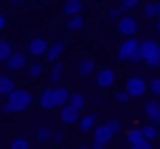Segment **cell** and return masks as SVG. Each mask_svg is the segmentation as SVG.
I'll list each match as a JSON object with an SVG mask.
<instances>
[{
	"label": "cell",
	"mask_w": 160,
	"mask_h": 149,
	"mask_svg": "<svg viewBox=\"0 0 160 149\" xmlns=\"http://www.w3.org/2000/svg\"><path fill=\"white\" fill-rule=\"evenodd\" d=\"M70 101V94L66 88H46L42 94H40V105L44 110H53L57 105H66Z\"/></svg>",
	"instance_id": "obj_1"
},
{
	"label": "cell",
	"mask_w": 160,
	"mask_h": 149,
	"mask_svg": "<svg viewBox=\"0 0 160 149\" xmlns=\"http://www.w3.org/2000/svg\"><path fill=\"white\" fill-rule=\"evenodd\" d=\"M138 57L151 70L153 68H160V44L153 42V40H142L140 42V48H138Z\"/></svg>",
	"instance_id": "obj_2"
},
{
	"label": "cell",
	"mask_w": 160,
	"mask_h": 149,
	"mask_svg": "<svg viewBox=\"0 0 160 149\" xmlns=\"http://www.w3.org/2000/svg\"><path fill=\"white\" fill-rule=\"evenodd\" d=\"M7 101H9V105H11L13 112H24V110L31 107L33 94H31V90H27V88H16V90L7 97Z\"/></svg>",
	"instance_id": "obj_3"
},
{
	"label": "cell",
	"mask_w": 160,
	"mask_h": 149,
	"mask_svg": "<svg viewBox=\"0 0 160 149\" xmlns=\"http://www.w3.org/2000/svg\"><path fill=\"white\" fill-rule=\"evenodd\" d=\"M138 48H140V42H138L136 37H125V42L118 46L116 59H118V62H140Z\"/></svg>",
	"instance_id": "obj_4"
},
{
	"label": "cell",
	"mask_w": 160,
	"mask_h": 149,
	"mask_svg": "<svg viewBox=\"0 0 160 149\" xmlns=\"http://www.w3.org/2000/svg\"><path fill=\"white\" fill-rule=\"evenodd\" d=\"M116 29H118L121 35H125V37H134V35L138 33V20L132 18V16H123L121 20H116Z\"/></svg>",
	"instance_id": "obj_5"
},
{
	"label": "cell",
	"mask_w": 160,
	"mask_h": 149,
	"mask_svg": "<svg viewBox=\"0 0 160 149\" xmlns=\"http://www.w3.org/2000/svg\"><path fill=\"white\" fill-rule=\"evenodd\" d=\"M125 90H127L132 97H136V99H138V97H142V94L149 90V83H147L142 77H129V79H127V83H125Z\"/></svg>",
	"instance_id": "obj_6"
},
{
	"label": "cell",
	"mask_w": 160,
	"mask_h": 149,
	"mask_svg": "<svg viewBox=\"0 0 160 149\" xmlns=\"http://www.w3.org/2000/svg\"><path fill=\"white\" fill-rule=\"evenodd\" d=\"M114 81H116V72L112 70V68H101L99 72H97V86L99 88H103V90H108V88H112L114 86Z\"/></svg>",
	"instance_id": "obj_7"
},
{
	"label": "cell",
	"mask_w": 160,
	"mask_h": 149,
	"mask_svg": "<svg viewBox=\"0 0 160 149\" xmlns=\"http://www.w3.org/2000/svg\"><path fill=\"white\" fill-rule=\"evenodd\" d=\"M48 42L44 40V37H33L31 42H29V55L31 57H42V55H46L48 53Z\"/></svg>",
	"instance_id": "obj_8"
},
{
	"label": "cell",
	"mask_w": 160,
	"mask_h": 149,
	"mask_svg": "<svg viewBox=\"0 0 160 149\" xmlns=\"http://www.w3.org/2000/svg\"><path fill=\"white\" fill-rule=\"evenodd\" d=\"M81 121V116H79V110L75 107V105H64L62 107V123L64 125H75V123H79Z\"/></svg>",
	"instance_id": "obj_9"
},
{
	"label": "cell",
	"mask_w": 160,
	"mask_h": 149,
	"mask_svg": "<svg viewBox=\"0 0 160 149\" xmlns=\"http://www.w3.org/2000/svg\"><path fill=\"white\" fill-rule=\"evenodd\" d=\"M5 66H7V70H22V68H27V55L24 53H11L9 59L5 62Z\"/></svg>",
	"instance_id": "obj_10"
},
{
	"label": "cell",
	"mask_w": 160,
	"mask_h": 149,
	"mask_svg": "<svg viewBox=\"0 0 160 149\" xmlns=\"http://www.w3.org/2000/svg\"><path fill=\"white\" fill-rule=\"evenodd\" d=\"M145 114H147L149 123L160 125V103H158L156 99H151V101H147V103H145Z\"/></svg>",
	"instance_id": "obj_11"
},
{
	"label": "cell",
	"mask_w": 160,
	"mask_h": 149,
	"mask_svg": "<svg viewBox=\"0 0 160 149\" xmlns=\"http://www.w3.org/2000/svg\"><path fill=\"white\" fill-rule=\"evenodd\" d=\"M64 51H66V42H55V44L48 48V53H46V59H48V64H55V62H59V57L64 55Z\"/></svg>",
	"instance_id": "obj_12"
},
{
	"label": "cell",
	"mask_w": 160,
	"mask_h": 149,
	"mask_svg": "<svg viewBox=\"0 0 160 149\" xmlns=\"http://www.w3.org/2000/svg\"><path fill=\"white\" fill-rule=\"evenodd\" d=\"M81 9H83V0H66V2H64V13L70 16V18L79 16Z\"/></svg>",
	"instance_id": "obj_13"
},
{
	"label": "cell",
	"mask_w": 160,
	"mask_h": 149,
	"mask_svg": "<svg viewBox=\"0 0 160 149\" xmlns=\"http://www.w3.org/2000/svg\"><path fill=\"white\" fill-rule=\"evenodd\" d=\"M92 134H94V140H103V142H110L112 140V132H110V127L105 125V123H101V125H97L94 129H92Z\"/></svg>",
	"instance_id": "obj_14"
},
{
	"label": "cell",
	"mask_w": 160,
	"mask_h": 149,
	"mask_svg": "<svg viewBox=\"0 0 160 149\" xmlns=\"http://www.w3.org/2000/svg\"><path fill=\"white\" fill-rule=\"evenodd\" d=\"M77 72H79L81 77H90V75L94 72V62H92L90 57H83V59L77 64Z\"/></svg>",
	"instance_id": "obj_15"
},
{
	"label": "cell",
	"mask_w": 160,
	"mask_h": 149,
	"mask_svg": "<svg viewBox=\"0 0 160 149\" xmlns=\"http://www.w3.org/2000/svg\"><path fill=\"white\" fill-rule=\"evenodd\" d=\"M79 125V129L86 134V132H92L94 127H97V116L94 114H86V116H81V121L77 123Z\"/></svg>",
	"instance_id": "obj_16"
},
{
	"label": "cell",
	"mask_w": 160,
	"mask_h": 149,
	"mask_svg": "<svg viewBox=\"0 0 160 149\" xmlns=\"http://www.w3.org/2000/svg\"><path fill=\"white\" fill-rule=\"evenodd\" d=\"M13 90H16V83L7 75H0V97H9Z\"/></svg>",
	"instance_id": "obj_17"
},
{
	"label": "cell",
	"mask_w": 160,
	"mask_h": 149,
	"mask_svg": "<svg viewBox=\"0 0 160 149\" xmlns=\"http://www.w3.org/2000/svg\"><path fill=\"white\" fill-rule=\"evenodd\" d=\"M142 140H145V134H142L140 127H132V129L127 132V142H129V145L136 147V145H140Z\"/></svg>",
	"instance_id": "obj_18"
},
{
	"label": "cell",
	"mask_w": 160,
	"mask_h": 149,
	"mask_svg": "<svg viewBox=\"0 0 160 149\" xmlns=\"http://www.w3.org/2000/svg\"><path fill=\"white\" fill-rule=\"evenodd\" d=\"M140 129H142V134H145L147 140H156V138L160 136V129H158V125H153V123H145Z\"/></svg>",
	"instance_id": "obj_19"
},
{
	"label": "cell",
	"mask_w": 160,
	"mask_h": 149,
	"mask_svg": "<svg viewBox=\"0 0 160 149\" xmlns=\"http://www.w3.org/2000/svg\"><path fill=\"white\" fill-rule=\"evenodd\" d=\"M142 16L145 18H160V2H149V5H145V9H142Z\"/></svg>",
	"instance_id": "obj_20"
},
{
	"label": "cell",
	"mask_w": 160,
	"mask_h": 149,
	"mask_svg": "<svg viewBox=\"0 0 160 149\" xmlns=\"http://www.w3.org/2000/svg\"><path fill=\"white\" fill-rule=\"evenodd\" d=\"M62 75H64V66H62V62H55L51 66V83H59Z\"/></svg>",
	"instance_id": "obj_21"
},
{
	"label": "cell",
	"mask_w": 160,
	"mask_h": 149,
	"mask_svg": "<svg viewBox=\"0 0 160 149\" xmlns=\"http://www.w3.org/2000/svg\"><path fill=\"white\" fill-rule=\"evenodd\" d=\"M13 53V48H11V44L7 42V40H0V66H2L7 59H9V55Z\"/></svg>",
	"instance_id": "obj_22"
},
{
	"label": "cell",
	"mask_w": 160,
	"mask_h": 149,
	"mask_svg": "<svg viewBox=\"0 0 160 149\" xmlns=\"http://www.w3.org/2000/svg\"><path fill=\"white\" fill-rule=\"evenodd\" d=\"M53 138V132L48 129V127H38L35 129V140L38 142H46V140H51Z\"/></svg>",
	"instance_id": "obj_23"
},
{
	"label": "cell",
	"mask_w": 160,
	"mask_h": 149,
	"mask_svg": "<svg viewBox=\"0 0 160 149\" xmlns=\"http://www.w3.org/2000/svg\"><path fill=\"white\" fill-rule=\"evenodd\" d=\"M70 105H75L77 110H83L86 107V97L81 94V92H75V94H70V101H68Z\"/></svg>",
	"instance_id": "obj_24"
},
{
	"label": "cell",
	"mask_w": 160,
	"mask_h": 149,
	"mask_svg": "<svg viewBox=\"0 0 160 149\" xmlns=\"http://www.w3.org/2000/svg\"><path fill=\"white\" fill-rule=\"evenodd\" d=\"M83 24H86V20H83L81 16H72V18L68 20V29H70V31H79V29H83Z\"/></svg>",
	"instance_id": "obj_25"
},
{
	"label": "cell",
	"mask_w": 160,
	"mask_h": 149,
	"mask_svg": "<svg viewBox=\"0 0 160 149\" xmlns=\"http://www.w3.org/2000/svg\"><path fill=\"white\" fill-rule=\"evenodd\" d=\"M42 72H44V66H42V64H38V62H35V64H31V66H29V77H31V79L42 77Z\"/></svg>",
	"instance_id": "obj_26"
},
{
	"label": "cell",
	"mask_w": 160,
	"mask_h": 149,
	"mask_svg": "<svg viewBox=\"0 0 160 149\" xmlns=\"http://www.w3.org/2000/svg\"><path fill=\"white\" fill-rule=\"evenodd\" d=\"M11 149H29V140L24 136H16L11 140Z\"/></svg>",
	"instance_id": "obj_27"
},
{
	"label": "cell",
	"mask_w": 160,
	"mask_h": 149,
	"mask_svg": "<svg viewBox=\"0 0 160 149\" xmlns=\"http://www.w3.org/2000/svg\"><path fill=\"white\" fill-rule=\"evenodd\" d=\"M129 99H132V94H129V92H127L125 88H123V90H116V92H114V101H116V103H127Z\"/></svg>",
	"instance_id": "obj_28"
},
{
	"label": "cell",
	"mask_w": 160,
	"mask_h": 149,
	"mask_svg": "<svg viewBox=\"0 0 160 149\" xmlns=\"http://www.w3.org/2000/svg\"><path fill=\"white\" fill-rule=\"evenodd\" d=\"M105 125L110 127V132L116 136V134H121V129H123V125H121V121H116V118H108L105 121Z\"/></svg>",
	"instance_id": "obj_29"
},
{
	"label": "cell",
	"mask_w": 160,
	"mask_h": 149,
	"mask_svg": "<svg viewBox=\"0 0 160 149\" xmlns=\"http://www.w3.org/2000/svg\"><path fill=\"white\" fill-rule=\"evenodd\" d=\"M149 92L153 97H160V77H153L151 83H149Z\"/></svg>",
	"instance_id": "obj_30"
},
{
	"label": "cell",
	"mask_w": 160,
	"mask_h": 149,
	"mask_svg": "<svg viewBox=\"0 0 160 149\" xmlns=\"http://www.w3.org/2000/svg\"><path fill=\"white\" fill-rule=\"evenodd\" d=\"M108 18H110V20H121L123 16H121V11H118V7H112V9L108 11Z\"/></svg>",
	"instance_id": "obj_31"
},
{
	"label": "cell",
	"mask_w": 160,
	"mask_h": 149,
	"mask_svg": "<svg viewBox=\"0 0 160 149\" xmlns=\"http://www.w3.org/2000/svg\"><path fill=\"white\" fill-rule=\"evenodd\" d=\"M118 11H121V16H127V13L132 11V7H129V5H125V2H121V5H118Z\"/></svg>",
	"instance_id": "obj_32"
},
{
	"label": "cell",
	"mask_w": 160,
	"mask_h": 149,
	"mask_svg": "<svg viewBox=\"0 0 160 149\" xmlns=\"http://www.w3.org/2000/svg\"><path fill=\"white\" fill-rule=\"evenodd\" d=\"M53 142H62L64 140V132H53V138H51Z\"/></svg>",
	"instance_id": "obj_33"
},
{
	"label": "cell",
	"mask_w": 160,
	"mask_h": 149,
	"mask_svg": "<svg viewBox=\"0 0 160 149\" xmlns=\"http://www.w3.org/2000/svg\"><path fill=\"white\" fill-rule=\"evenodd\" d=\"M108 147V142H103V140H92V149H105Z\"/></svg>",
	"instance_id": "obj_34"
},
{
	"label": "cell",
	"mask_w": 160,
	"mask_h": 149,
	"mask_svg": "<svg viewBox=\"0 0 160 149\" xmlns=\"http://www.w3.org/2000/svg\"><path fill=\"white\" fill-rule=\"evenodd\" d=\"M136 147H138V149H153V145H151V140H147V138H145V140H142L140 145H136Z\"/></svg>",
	"instance_id": "obj_35"
},
{
	"label": "cell",
	"mask_w": 160,
	"mask_h": 149,
	"mask_svg": "<svg viewBox=\"0 0 160 149\" xmlns=\"http://www.w3.org/2000/svg\"><path fill=\"white\" fill-rule=\"evenodd\" d=\"M0 112H2V114H11V112H13V110H11V105H9V101H5V103H2Z\"/></svg>",
	"instance_id": "obj_36"
},
{
	"label": "cell",
	"mask_w": 160,
	"mask_h": 149,
	"mask_svg": "<svg viewBox=\"0 0 160 149\" xmlns=\"http://www.w3.org/2000/svg\"><path fill=\"white\" fill-rule=\"evenodd\" d=\"M5 27H7V16H5V13H0V31H2Z\"/></svg>",
	"instance_id": "obj_37"
},
{
	"label": "cell",
	"mask_w": 160,
	"mask_h": 149,
	"mask_svg": "<svg viewBox=\"0 0 160 149\" xmlns=\"http://www.w3.org/2000/svg\"><path fill=\"white\" fill-rule=\"evenodd\" d=\"M123 2H125V5H129L132 9H134V7H138V0H123Z\"/></svg>",
	"instance_id": "obj_38"
},
{
	"label": "cell",
	"mask_w": 160,
	"mask_h": 149,
	"mask_svg": "<svg viewBox=\"0 0 160 149\" xmlns=\"http://www.w3.org/2000/svg\"><path fill=\"white\" fill-rule=\"evenodd\" d=\"M22 2H24V0H9V5H11V7H20Z\"/></svg>",
	"instance_id": "obj_39"
},
{
	"label": "cell",
	"mask_w": 160,
	"mask_h": 149,
	"mask_svg": "<svg viewBox=\"0 0 160 149\" xmlns=\"http://www.w3.org/2000/svg\"><path fill=\"white\" fill-rule=\"evenodd\" d=\"M77 149H92V145H79Z\"/></svg>",
	"instance_id": "obj_40"
},
{
	"label": "cell",
	"mask_w": 160,
	"mask_h": 149,
	"mask_svg": "<svg viewBox=\"0 0 160 149\" xmlns=\"http://www.w3.org/2000/svg\"><path fill=\"white\" fill-rule=\"evenodd\" d=\"M156 29H158V31H160V18H158V20H156Z\"/></svg>",
	"instance_id": "obj_41"
},
{
	"label": "cell",
	"mask_w": 160,
	"mask_h": 149,
	"mask_svg": "<svg viewBox=\"0 0 160 149\" xmlns=\"http://www.w3.org/2000/svg\"><path fill=\"white\" fill-rule=\"evenodd\" d=\"M129 149H138V147H134V145H129Z\"/></svg>",
	"instance_id": "obj_42"
},
{
	"label": "cell",
	"mask_w": 160,
	"mask_h": 149,
	"mask_svg": "<svg viewBox=\"0 0 160 149\" xmlns=\"http://www.w3.org/2000/svg\"><path fill=\"white\" fill-rule=\"evenodd\" d=\"M64 149H72V147H64Z\"/></svg>",
	"instance_id": "obj_43"
},
{
	"label": "cell",
	"mask_w": 160,
	"mask_h": 149,
	"mask_svg": "<svg viewBox=\"0 0 160 149\" xmlns=\"http://www.w3.org/2000/svg\"><path fill=\"white\" fill-rule=\"evenodd\" d=\"M2 2H5V0H0V5H2Z\"/></svg>",
	"instance_id": "obj_44"
}]
</instances>
